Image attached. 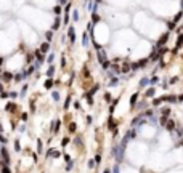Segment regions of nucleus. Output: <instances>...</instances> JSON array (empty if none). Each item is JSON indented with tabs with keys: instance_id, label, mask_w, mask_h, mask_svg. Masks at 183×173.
Masks as SVG:
<instances>
[{
	"instance_id": "nucleus-1",
	"label": "nucleus",
	"mask_w": 183,
	"mask_h": 173,
	"mask_svg": "<svg viewBox=\"0 0 183 173\" xmlns=\"http://www.w3.org/2000/svg\"><path fill=\"white\" fill-rule=\"evenodd\" d=\"M104 51H101V50H100V51H98V59H100V63H104V61H106V56H104Z\"/></svg>"
},
{
	"instance_id": "nucleus-2",
	"label": "nucleus",
	"mask_w": 183,
	"mask_h": 173,
	"mask_svg": "<svg viewBox=\"0 0 183 173\" xmlns=\"http://www.w3.org/2000/svg\"><path fill=\"white\" fill-rule=\"evenodd\" d=\"M69 40H71V43L75 40V34H74V27H69Z\"/></svg>"
},
{
	"instance_id": "nucleus-3",
	"label": "nucleus",
	"mask_w": 183,
	"mask_h": 173,
	"mask_svg": "<svg viewBox=\"0 0 183 173\" xmlns=\"http://www.w3.org/2000/svg\"><path fill=\"white\" fill-rule=\"evenodd\" d=\"M48 48H50L48 43H42V47H40V51H42V53H47V51H48Z\"/></svg>"
},
{
	"instance_id": "nucleus-4",
	"label": "nucleus",
	"mask_w": 183,
	"mask_h": 173,
	"mask_svg": "<svg viewBox=\"0 0 183 173\" xmlns=\"http://www.w3.org/2000/svg\"><path fill=\"white\" fill-rule=\"evenodd\" d=\"M166 40H167V34H166V35H164V37L161 38V40H159V42H157V47H162V45L166 43Z\"/></svg>"
},
{
	"instance_id": "nucleus-5",
	"label": "nucleus",
	"mask_w": 183,
	"mask_h": 173,
	"mask_svg": "<svg viewBox=\"0 0 183 173\" xmlns=\"http://www.w3.org/2000/svg\"><path fill=\"white\" fill-rule=\"evenodd\" d=\"M59 24H61V21H59V18H56V21H55V24H53V31H56V29H58Z\"/></svg>"
},
{
	"instance_id": "nucleus-6",
	"label": "nucleus",
	"mask_w": 183,
	"mask_h": 173,
	"mask_svg": "<svg viewBox=\"0 0 183 173\" xmlns=\"http://www.w3.org/2000/svg\"><path fill=\"white\" fill-rule=\"evenodd\" d=\"M75 128H77V125H75V124H69V131H71V133H74Z\"/></svg>"
},
{
	"instance_id": "nucleus-7",
	"label": "nucleus",
	"mask_w": 183,
	"mask_h": 173,
	"mask_svg": "<svg viewBox=\"0 0 183 173\" xmlns=\"http://www.w3.org/2000/svg\"><path fill=\"white\" fill-rule=\"evenodd\" d=\"M137 98H138V95H137V93H135L133 96H132V99H130V104H132V106H133V104L137 103Z\"/></svg>"
},
{
	"instance_id": "nucleus-8",
	"label": "nucleus",
	"mask_w": 183,
	"mask_h": 173,
	"mask_svg": "<svg viewBox=\"0 0 183 173\" xmlns=\"http://www.w3.org/2000/svg\"><path fill=\"white\" fill-rule=\"evenodd\" d=\"M166 124H167V128L169 130H173V127H175V124H173L172 120H170V122H166Z\"/></svg>"
},
{
	"instance_id": "nucleus-9",
	"label": "nucleus",
	"mask_w": 183,
	"mask_h": 173,
	"mask_svg": "<svg viewBox=\"0 0 183 173\" xmlns=\"http://www.w3.org/2000/svg\"><path fill=\"white\" fill-rule=\"evenodd\" d=\"M2 156L5 157V160L8 162V152H6V149H2Z\"/></svg>"
},
{
	"instance_id": "nucleus-10",
	"label": "nucleus",
	"mask_w": 183,
	"mask_h": 173,
	"mask_svg": "<svg viewBox=\"0 0 183 173\" xmlns=\"http://www.w3.org/2000/svg\"><path fill=\"white\" fill-rule=\"evenodd\" d=\"M45 86H47V88H51V86H53V80H47L45 82Z\"/></svg>"
},
{
	"instance_id": "nucleus-11",
	"label": "nucleus",
	"mask_w": 183,
	"mask_h": 173,
	"mask_svg": "<svg viewBox=\"0 0 183 173\" xmlns=\"http://www.w3.org/2000/svg\"><path fill=\"white\" fill-rule=\"evenodd\" d=\"M182 40H183V37L180 35V37H178V40H177V50L180 48V47H182Z\"/></svg>"
},
{
	"instance_id": "nucleus-12",
	"label": "nucleus",
	"mask_w": 183,
	"mask_h": 173,
	"mask_svg": "<svg viewBox=\"0 0 183 173\" xmlns=\"http://www.w3.org/2000/svg\"><path fill=\"white\" fill-rule=\"evenodd\" d=\"M3 79L10 80V79H11V74H10V72H3Z\"/></svg>"
},
{
	"instance_id": "nucleus-13",
	"label": "nucleus",
	"mask_w": 183,
	"mask_h": 173,
	"mask_svg": "<svg viewBox=\"0 0 183 173\" xmlns=\"http://www.w3.org/2000/svg\"><path fill=\"white\" fill-rule=\"evenodd\" d=\"M148 83H149V80H148V79H143V80L140 82V85H141V86H145V85H148Z\"/></svg>"
},
{
	"instance_id": "nucleus-14",
	"label": "nucleus",
	"mask_w": 183,
	"mask_h": 173,
	"mask_svg": "<svg viewBox=\"0 0 183 173\" xmlns=\"http://www.w3.org/2000/svg\"><path fill=\"white\" fill-rule=\"evenodd\" d=\"M72 18H74V21H77V19H79V11H74V13H72Z\"/></svg>"
},
{
	"instance_id": "nucleus-15",
	"label": "nucleus",
	"mask_w": 183,
	"mask_h": 173,
	"mask_svg": "<svg viewBox=\"0 0 183 173\" xmlns=\"http://www.w3.org/2000/svg\"><path fill=\"white\" fill-rule=\"evenodd\" d=\"M153 95H154V90H153V88H149V90L146 92V96H153Z\"/></svg>"
},
{
	"instance_id": "nucleus-16",
	"label": "nucleus",
	"mask_w": 183,
	"mask_h": 173,
	"mask_svg": "<svg viewBox=\"0 0 183 173\" xmlns=\"http://www.w3.org/2000/svg\"><path fill=\"white\" fill-rule=\"evenodd\" d=\"M34 69H35V67H34V66H31V67H29V69L26 70V74H32V72H34Z\"/></svg>"
},
{
	"instance_id": "nucleus-17",
	"label": "nucleus",
	"mask_w": 183,
	"mask_h": 173,
	"mask_svg": "<svg viewBox=\"0 0 183 173\" xmlns=\"http://www.w3.org/2000/svg\"><path fill=\"white\" fill-rule=\"evenodd\" d=\"M0 173H10V168H8V167H3Z\"/></svg>"
},
{
	"instance_id": "nucleus-18",
	"label": "nucleus",
	"mask_w": 183,
	"mask_h": 173,
	"mask_svg": "<svg viewBox=\"0 0 183 173\" xmlns=\"http://www.w3.org/2000/svg\"><path fill=\"white\" fill-rule=\"evenodd\" d=\"M97 21H100V16L95 13V15H93V22H97Z\"/></svg>"
},
{
	"instance_id": "nucleus-19",
	"label": "nucleus",
	"mask_w": 183,
	"mask_h": 173,
	"mask_svg": "<svg viewBox=\"0 0 183 173\" xmlns=\"http://www.w3.org/2000/svg\"><path fill=\"white\" fill-rule=\"evenodd\" d=\"M180 18H182V13H178L177 16H175V19H173V22H177V21H180Z\"/></svg>"
},
{
	"instance_id": "nucleus-20",
	"label": "nucleus",
	"mask_w": 183,
	"mask_h": 173,
	"mask_svg": "<svg viewBox=\"0 0 183 173\" xmlns=\"http://www.w3.org/2000/svg\"><path fill=\"white\" fill-rule=\"evenodd\" d=\"M103 67H104V69H108V67H109V63H108V59H106L104 63H103Z\"/></svg>"
},
{
	"instance_id": "nucleus-21",
	"label": "nucleus",
	"mask_w": 183,
	"mask_h": 173,
	"mask_svg": "<svg viewBox=\"0 0 183 173\" xmlns=\"http://www.w3.org/2000/svg\"><path fill=\"white\" fill-rule=\"evenodd\" d=\"M157 80H159V79H157V77H153V79H151V80H149V82H151V83H153V85H154V83H156V82H157Z\"/></svg>"
},
{
	"instance_id": "nucleus-22",
	"label": "nucleus",
	"mask_w": 183,
	"mask_h": 173,
	"mask_svg": "<svg viewBox=\"0 0 183 173\" xmlns=\"http://www.w3.org/2000/svg\"><path fill=\"white\" fill-rule=\"evenodd\" d=\"M15 149H16V151H19V149H21V146H19V143H18V141L15 143Z\"/></svg>"
},
{
	"instance_id": "nucleus-23",
	"label": "nucleus",
	"mask_w": 183,
	"mask_h": 173,
	"mask_svg": "<svg viewBox=\"0 0 183 173\" xmlns=\"http://www.w3.org/2000/svg\"><path fill=\"white\" fill-rule=\"evenodd\" d=\"M55 13H56V15H59V13H61V8H59V6H56V8H55Z\"/></svg>"
},
{
	"instance_id": "nucleus-24",
	"label": "nucleus",
	"mask_w": 183,
	"mask_h": 173,
	"mask_svg": "<svg viewBox=\"0 0 183 173\" xmlns=\"http://www.w3.org/2000/svg\"><path fill=\"white\" fill-rule=\"evenodd\" d=\"M68 143H69V140H68V138H64V140H63V146H68Z\"/></svg>"
},
{
	"instance_id": "nucleus-25",
	"label": "nucleus",
	"mask_w": 183,
	"mask_h": 173,
	"mask_svg": "<svg viewBox=\"0 0 183 173\" xmlns=\"http://www.w3.org/2000/svg\"><path fill=\"white\" fill-rule=\"evenodd\" d=\"M47 74H48V76H53V67H50V69H48V72H47Z\"/></svg>"
},
{
	"instance_id": "nucleus-26",
	"label": "nucleus",
	"mask_w": 183,
	"mask_h": 173,
	"mask_svg": "<svg viewBox=\"0 0 183 173\" xmlns=\"http://www.w3.org/2000/svg\"><path fill=\"white\" fill-rule=\"evenodd\" d=\"M0 96H2V98H6V96H8V93H5V92H2V93H0Z\"/></svg>"
},
{
	"instance_id": "nucleus-27",
	"label": "nucleus",
	"mask_w": 183,
	"mask_h": 173,
	"mask_svg": "<svg viewBox=\"0 0 183 173\" xmlns=\"http://www.w3.org/2000/svg\"><path fill=\"white\" fill-rule=\"evenodd\" d=\"M104 98H106V101H111V95H108V93L104 95Z\"/></svg>"
},
{
	"instance_id": "nucleus-28",
	"label": "nucleus",
	"mask_w": 183,
	"mask_h": 173,
	"mask_svg": "<svg viewBox=\"0 0 183 173\" xmlns=\"http://www.w3.org/2000/svg\"><path fill=\"white\" fill-rule=\"evenodd\" d=\"M6 111H13V104H8V106H6Z\"/></svg>"
},
{
	"instance_id": "nucleus-29",
	"label": "nucleus",
	"mask_w": 183,
	"mask_h": 173,
	"mask_svg": "<svg viewBox=\"0 0 183 173\" xmlns=\"http://www.w3.org/2000/svg\"><path fill=\"white\" fill-rule=\"evenodd\" d=\"M169 112H170V109H167V108L162 109V114H169Z\"/></svg>"
},
{
	"instance_id": "nucleus-30",
	"label": "nucleus",
	"mask_w": 183,
	"mask_h": 173,
	"mask_svg": "<svg viewBox=\"0 0 183 173\" xmlns=\"http://www.w3.org/2000/svg\"><path fill=\"white\" fill-rule=\"evenodd\" d=\"M132 69L137 70V69H138V64H137V63H135V64H132Z\"/></svg>"
},
{
	"instance_id": "nucleus-31",
	"label": "nucleus",
	"mask_w": 183,
	"mask_h": 173,
	"mask_svg": "<svg viewBox=\"0 0 183 173\" xmlns=\"http://www.w3.org/2000/svg\"><path fill=\"white\" fill-rule=\"evenodd\" d=\"M59 3H66V0H59Z\"/></svg>"
},
{
	"instance_id": "nucleus-32",
	"label": "nucleus",
	"mask_w": 183,
	"mask_h": 173,
	"mask_svg": "<svg viewBox=\"0 0 183 173\" xmlns=\"http://www.w3.org/2000/svg\"><path fill=\"white\" fill-rule=\"evenodd\" d=\"M0 63H2V58H0Z\"/></svg>"
}]
</instances>
